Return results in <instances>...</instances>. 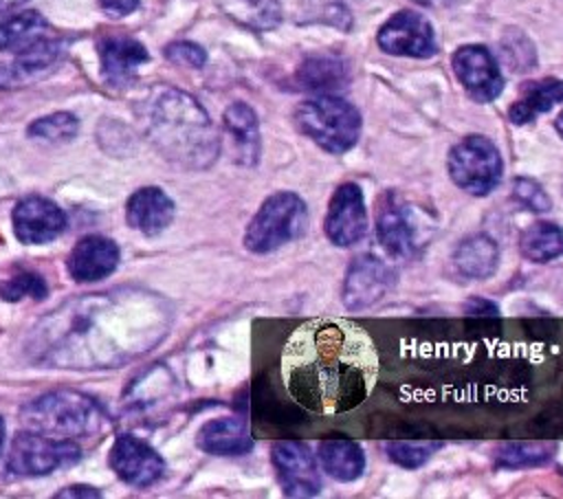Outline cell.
<instances>
[{
    "label": "cell",
    "instance_id": "cell-1",
    "mask_svg": "<svg viewBox=\"0 0 563 499\" xmlns=\"http://www.w3.org/2000/svg\"><path fill=\"white\" fill-rule=\"evenodd\" d=\"M279 374L299 407L317 415H341L374 391L378 354L358 323L319 317L290 332L282 347Z\"/></svg>",
    "mask_w": 563,
    "mask_h": 499
},
{
    "label": "cell",
    "instance_id": "cell-2",
    "mask_svg": "<svg viewBox=\"0 0 563 499\" xmlns=\"http://www.w3.org/2000/svg\"><path fill=\"white\" fill-rule=\"evenodd\" d=\"M165 328V308L147 292H101L57 308L42 323V358L59 367H112L152 347Z\"/></svg>",
    "mask_w": 563,
    "mask_h": 499
},
{
    "label": "cell",
    "instance_id": "cell-3",
    "mask_svg": "<svg viewBox=\"0 0 563 499\" xmlns=\"http://www.w3.org/2000/svg\"><path fill=\"white\" fill-rule=\"evenodd\" d=\"M150 136L165 158L191 169L211 165L220 152L207 110L178 88H165L152 99Z\"/></svg>",
    "mask_w": 563,
    "mask_h": 499
},
{
    "label": "cell",
    "instance_id": "cell-4",
    "mask_svg": "<svg viewBox=\"0 0 563 499\" xmlns=\"http://www.w3.org/2000/svg\"><path fill=\"white\" fill-rule=\"evenodd\" d=\"M20 422L24 429L51 437L75 440L97 433L103 424V411L86 393L55 389L29 400L20 409Z\"/></svg>",
    "mask_w": 563,
    "mask_h": 499
},
{
    "label": "cell",
    "instance_id": "cell-5",
    "mask_svg": "<svg viewBox=\"0 0 563 499\" xmlns=\"http://www.w3.org/2000/svg\"><path fill=\"white\" fill-rule=\"evenodd\" d=\"M295 123L301 134L330 154L352 149L361 136L358 110L334 95H319L299 103L295 110Z\"/></svg>",
    "mask_w": 563,
    "mask_h": 499
},
{
    "label": "cell",
    "instance_id": "cell-6",
    "mask_svg": "<svg viewBox=\"0 0 563 499\" xmlns=\"http://www.w3.org/2000/svg\"><path fill=\"white\" fill-rule=\"evenodd\" d=\"M306 226V202L292 191H277L268 196L257 213L251 218L244 233V246L251 253L264 255L301 237Z\"/></svg>",
    "mask_w": 563,
    "mask_h": 499
},
{
    "label": "cell",
    "instance_id": "cell-7",
    "mask_svg": "<svg viewBox=\"0 0 563 499\" xmlns=\"http://www.w3.org/2000/svg\"><path fill=\"white\" fill-rule=\"evenodd\" d=\"M446 169L451 180L462 191L482 198L497 189L504 174V163L490 138L471 134L449 149Z\"/></svg>",
    "mask_w": 563,
    "mask_h": 499
},
{
    "label": "cell",
    "instance_id": "cell-8",
    "mask_svg": "<svg viewBox=\"0 0 563 499\" xmlns=\"http://www.w3.org/2000/svg\"><path fill=\"white\" fill-rule=\"evenodd\" d=\"M81 457V448L75 440L51 437L31 429H24L13 435L9 455H7V473L15 477H42L57 468H66L77 464Z\"/></svg>",
    "mask_w": 563,
    "mask_h": 499
},
{
    "label": "cell",
    "instance_id": "cell-9",
    "mask_svg": "<svg viewBox=\"0 0 563 499\" xmlns=\"http://www.w3.org/2000/svg\"><path fill=\"white\" fill-rule=\"evenodd\" d=\"M376 237L385 253L396 259L411 257L420 246V222L396 191L383 193L376 207Z\"/></svg>",
    "mask_w": 563,
    "mask_h": 499
},
{
    "label": "cell",
    "instance_id": "cell-10",
    "mask_svg": "<svg viewBox=\"0 0 563 499\" xmlns=\"http://www.w3.org/2000/svg\"><path fill=\"white\" fill-rule=\"evenodd\" d=\"M271 459L286 497H314L321 492V475L308 444L297 440L275 442Z\"/></svg>",
    "mask_w": 563,
    "mask_h": 499
},
{
    "label": "cell",
    "instance_id": "cell-11",
    "mask_svg": "<svg viewBox=\"0 0 563 499\" xmlns=\"http://www.w3.org/2000/svg\"><path fill=\"white\" fill-rule=\"evenodd\" d=\"M323 231L334 246L347 248L358 244L367 233V207L356 182H343L334 189Z\"/></svg>",
    "mask_w": 563,
    "mask_h": 499
},
{
    "label": "cell",
    "instance_id": "cell-12",
    "mask_svg": "<svg viewBox=\"0 0 563 499\" xmlns=\"http://www.w3.org/2000/svg\"><path fill=\"white\" fill-rule=\"evenodd\" d=\"M108 462L117 477L134 488H147L165 473V462L158 451L145 440L128 433L114 440Z\"/></svg>",
    "mask_w": 563,
    "mask_h": 499
},
{
    "label": "cell",
    "instance_id": "cell-13",
    "mask_svg": "<svg viewBox=\"0 0 563 499\" xmlns=\"http://www.w3.org/2000/svg\"><path fill=\"white\" fill-rule=\"evenodd\" d=\"M378 46L389 55L431 57L438 51L433 26L416 11L394 13L376 35Z\"/></svg>",
    "mask_w": 563,
    "mask_h": 499
},
{
    "label": "cell",
    "instance_id": "cell-14",
    "mask_svg": "<svg viewBox=\"0 0 563 499\" xmlns=\"http://www.w3.org/2000/svg\"><path fill=\"white\" fill-rule=\"evenodd\" d=\"M453 70L471 99L488 103L504 90L501 70L493 53L482 44H466L453 55Z\"/></svg>",
    "mask_w": 563,
    "mask_h": 499
},
{
    "label": "cell",
    "instance_id": "cell-15",
    "mask_svg": "<svg viewBox=\"0 0 563 499\" xmlns=\"http://www.w3.org/2000/svg\"><path fill=\"white\" fill-rule=\"evenodd\" d=\"M13 233L22 244H48L66 231V213L44 196H26L15 202Z\"/></svg>",
    "mask_w": 563,
    "mask_h": 499
},
{
    "label": "cell",
    "instance_id": "cell-16",
    "mask_svg": "<svg viewBox=\"0 0 563 499\" xmlns=\"http://www.w3.org/2000/svg\"><path fill=\"white\" fill-rule=\"evenodd\" d=\"M391 268L374 255L356 257L343 281V303L350 310H365L376 306L391 288Z\"/></svg>",
    "mask_w": 563,
    "mask_h": 499
},
{
    "label": "cell",
    "instance_id": "cell-17",
    "mask_svg": "<svg viewBox=\"0 0 563 499\" xmlns=\"http://www.w3.org/2000/svg\"><path fill=\"white\" fill-rule=\"evenodd\" d=\"M121 251L117 242L103 235L81 237L68 255V273L75 281L90 284L112 275L119 266Z\"/></svg>",
    "mask_w": 563,
    "mask_h": 499
},
{
    "label": "cell",
    "instance_id": "cell-18",
    "mask_svg": "<svg viewBox=\"0 0 563 499\" xmlns=\"http://www.w3.org/2000/svg\"><path fill=\"white\" fill-rule=\"evenodd\" d=\"M101 75L110 86H125L150 59L145 46L128 35H103L97 44Z\"/></svg>",
    "mask_w": 563,
    "mask_h": 499
},
{
    "label": "cell",
    "instance_id": "cell-19",
    "mask_svg": "<svg viewBox=\"0 0 563 499\" xmlns=\"http://www.w3.org/2000/svg\"><path fill=\"white\" fill-rule=\"evenodd\" d=\"M176 213L174 200L158 187H141L136 189L125 204V220L130 229L154 237L163 233Z\"/></svg>",
    "mask_w": 563,
    "mask_h": 499
},
{
    "label": "cell",
    "instance_id": "cell-20",
    "mask_svg": "<svg viewBox=\"0 0 563 499\" xmlns=\"http://www.w3.org/2000/svg\"><path fill=\"white\" fill-rule=\"evenodd\" d=\"M233 158L242 165H255L260 158V123L255 110L244 101H233L222 117Z\"/></svg>",
    "mask_w": 563,
    "mask_h": 499
},
{
    "label": "cell",
    "instance_id": "cell-21",
    "mask_svg": "<svg viewBox=\"0 0 563 499\" xmlns=\"http://www.w3.org/2000/svg\"><path fill=\"white\" fill-rule=\"evenodd\" d=\"M196 444L211 455H242L253 448V437L242 418L227 415L202 424Z\"/></svg>",
    "mask_w": 563,
    "mask_h": 499
},
{
    "label": "cell",
    "instance_id": "cell-22",
    "mask_svg": "<svg viewBox=\"0 0 563 499\" xmlns=\"http://www.w3.org/2000/svg\"><path fill=\"white\" fill-rule=\"evenodd\" d=\"M453 264L468 279H488L499 264L497 242L486 233L468 235L453 251Z\"/></svg>",
    "mask_w": 563,
    "mask_h": 499
},
{
    "label": "cell",
    "instance_id": "cell-23",
    "mask_svg": "<svg viewBox=\"0 0 563 499\" xmlns=\"http://www.w3.org/2000/svg\"><path fill=\"white\" fill-rule=\"evenodd\" d=\"M317 457L325 475H330L336 481H354L365 470V453L354 440H323L317 448Z\"/></svg>",
    "mask_w": 563,
    "mask_h": 499
},
{
    "label": "cell",
    "instance_id": "cell-24",
    "mask_svg": "<svg viewBox=\"0 0 563 499\" xmlns=\"http://www.w3.org/2000/svg\"><path fill=\"white\" fill-rule=\"evenodd\" d=\"M563 101V81L561 79H541L523 86L521 97L510 106L508 117L517 125L534 121L539 114L552 110V106Z\"/></svg>",
    "mask_w": 563,
    "mask_h": 499
},
{
    "label": "cell",
    "instance_id": "cell-25",
    "mask_svg": "<svg viewBox=\"0 0 563 499\" xmlns=\"http://www.w3.org/2000/svg\"><path fill=\"white\" fill-rule=\"evenodd\" d=\"M556 442H539V440H521V442H504L495 448L493 462L501 470H521L537 468L548 464L556 453Z\"/></svg>",
    "mask_w": 563,
    "mask_h": 499
},
{
    "label": "cell",
    "instance_id": "cell-26",
    "mask_svg": "<svg viewBox=\"0 0 563 499\" xmlns=\"http://www.w3.org/2000/svg\"><path fill=\"white\" fill-rule=\"evenodd\" d=\"M519 251L534 264H545L563 255V229L556 222L539 220L519 237Z\"/></svg>",
    "mask_w": 563,
    "mask_h": 499
},
{
    "label": "cell",
    "instance_id": "cell-27",
    "mask_svg": "<svg viewBox=\"0 0 563 499\" xmlns=\"http://www.w3.org/2000/svg\"><path fill=\"white\" fill-rule=\"evenodd\" d=\"M46 20L37 11H20L0 20V51H20L44 37Z\"/></svg>",
    "mask_w": 563,
    "mask_h": 499
},
{
    "label": "cell",
    "instance_id": "cell-28",
    "mask_svg": "<svg viewBox=\"0 0 563 499\" xmlns=\"http://www.w3.org/2000/svg\"><path fill=\"white\" fill-rule=\"evenodd\" d=\"M62 55V42L40 37L37 42L15 51L13 64H11V77L15 79H31L48 70Z\"/></svg>",
    "mask_w": 563,
    "mask_h": 499
},
{
    "label": "cell",
    "instance_id": "cell-29",
    "mask_svg": "<svg viewBox=\"0 0 563 499\" xmlns=\"http://www.w3.org/2000/svg\"><path fill=\"white\" fill-rule=\"evenodd\" d=\"M297 79L308 90H332L347 81V68L336 57H310L301 64Z\"/></svg>",
    "mask_w": 563,
    "mask_h": 499
},
{
    "label": "cell",
    "instance_id": "cell-30",
    "mask_svg": "<svg viewBox=\"0 0 563 499\" xmlns=\"http://www.w3.org/2000/svg\"><path fill=\"white\" fill-rule=\"evenodd\" d=\"M222 7L233 20L260 31L277 26L282 18L277 0H222Z\"/></svg>",
    "mask_w": 563,
    "mask_h": 499
},
{
    "label": "cell",
    "instance_id": "cell-31",
    "mask_svg": "<svg viewBox=\"0 0 563 499\" xmlns=\"http://www.w3.org/2000/svg\"><path fill=\"white\" fill-rule=\"evenodd\" d=\"M79 132V121L75 114L70 112H53L48 117H42V119H35L26 134L31 138H37V141H46V143H66V141H73L75 134Z\"/></svg>",
    "mask_w": 563,
    "mask_h": 499
},
{
    "label": "cell",
    "instance_id": "cell-32",
    "mask_svg": "<svg viewBox=\"0 0 563 499\" xmlns=\"http://www.w3.org/2000/svg\"><path fill=\"white\" fill-rule=\"evenodd\" d=\"M440 442L431 440H391L385 444L387 457L400 468H420L429 462V457L440 448Z\"/></svg>",
    "mask_w": 563,
    "mask_h": 499
},
{
    "label": "cell",
    "instance_id": "cell-33",
    "mask_svg": "<svg viewBox=\"0 0 563 499\" xmlns=\"http://www.w3.org/2000/svg\"><path fill=\"white\" fill-rule=\"evenodd\" d=\"M0 297L7 301H20V299L37 301L46 297V281L35 273H20L0 281Z\"/></svg>",
    "mask_w": 563,
    "mask_h": 499
},
{
    "label": "cell",
    "instance_id": "cell-34",
    "mask_svg": "<svg viewBox=\"0 0 563 499\" xmlns=\"http://www.w3.org/2000/svg\"><path fill=\"white\" fill-rule=\"evenodd\" d=\"M512 198L528 211L534 213H543L552 209V202L548 198V193L543 191V187L532 180V178H515L512 182Z\"/></svg>",
    "mask_w": 563,
    "mask_h": 499
},
{
    "label": "cell",
    "instance_id": "cell-35",
    "mask_svg": "<svg viewBox=\"0 0 563 499\" xmlns=\"http://www.w3.org/2000/svg\"><path fill=\"white\" fill-rule=\"evenodd\" d=\"M165 57L174 64L189 66V68H202L207 62V53L202 46L194 42H174L165 48Z\"/></svg>",
    "mask_w": 563,
    "mask_h": 499
},
{
    "label": "cell",
    "instance_id": "cell-36",
    "mask_svg": "<svg viewBox=\"0 0 563 499\" xmlns=\"http://www.w3.org/2000/svg\"><path fill=\"white\" fill-rule=\"evenodd\" d=\"M464 314L466 317H499V306L484 297H471L464 303Z\"/></svg>",
    "mask_w": 563,
    "mask_h": 499
},
{
    "label": "cell",
    "instance_id": "cell-37",
    "mask_svg": "<svg viewBox=\"0 0 563 499\" xmlns=\"http://www.w3.org/2000/svg\"><path fill=\"white\" fill-rule=\"evenodd\" d=\"M99 4L110 18H123L136 11L139 0H99Z\"/></svg>",
    "mask_w": 563,
    "mask_h": 499
},
{
    "label": "cell",
    "instance_id": "cell-38",
    "mask_svg": "<svg viewBox=\"0 0 563 499\" xmlns=\"http://www.w3.org/2000/svg\"><path fill=\"white\" fill-rule=\"evenodd\" d=\"M101 492L92 486H68L64 490H59L55 497H99Z\"/></svg>",
    "mask_w": 563,
    "mask_h": 499
},
{
    "label": "cell",
    "instance_id": "cell-39",
    "mask_svg": "<svg viewBox=\"0 0 563 499\" xmlns=\"http://www.w3.org/2000/svg\"><path fill=\"white\" fill-rule=\"evenodd\" d=\"M26 0H0V13H11L22 7Z\"/></svg>",
    "mask_w": 563,
    "mask_h": 499
},
{
    "label": "cell",
    "instance_id": "cell-40",
    "mask_svg": "<svg viewBox=\"0 0 563 499\" xmlns=\"http://www.w3.org/2000/svg\"><path fill=\"white\" fill-rule=\"evenodd\" d=\"M413 2H418V4H422V7L440 9V7H449V4H453L455 0H413Z\"/></svg>",
    "mask_w": 563,
    "mask_h": 499
},
{
    "label": "cell",
    "instance_id": "cell-41",
    "mask_svg": "<svg viewBox=\"0 0 563 499\" xmlns=\"http://www.w3.org/2000/svg\"><path fill=\"white\" fill-rule=\"evenodd\" d=\"M2 448H4V420L0 415V453H2Z\"/></svg>",
    "mask_w": 563,
    "mask_h": 499
},
{
    "label": "cell",
    "instance_id": "cell-42",
    "mask_svg": "<svg viewBox=\"0 0 563 499\" xmlns=\"http://www.w3.org/2000/svg\"><path fill=\"white\" fill-rule=\"evenodd\" d=\"M554 125H556V132L563 136V112L556 117V123H554Z\"/></svg>",
    "mask_w": 563,
    "mask_h": 499
}]
</instances>
